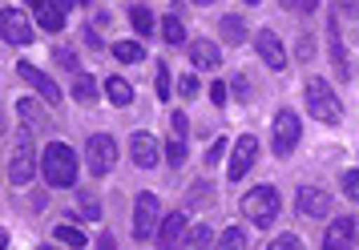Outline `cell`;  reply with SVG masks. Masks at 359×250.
<instances>
[{
  "label": "cell",
  "instance_id": "cell-1",
  "mask_svg": "<svg viewBox=\"0 0 359 250\" xmlns=\"http://www.w3.org/2000/svg\"><path fill=\"white\" fill-rule=\"evenodd\" d=\"M77 153L69 150L65 141H49L45 153H41V174H45V182L53 190H69V186L77 182Z\"/></svg>",
  "mask_w": 359,
  "mask_h": 250
},
{
  "label": "cell",
  "instance_id": "cell-2",
  "mask_svg": "<svg viewBox=\"0 0 359 250\" xmlns=\"http://www.w3.org/2000/svg\"><path fill=\"white\" fill-rule=\"evenodd\" d=\"M303 97H307V113L315 121H323V125H335L343 117V105L335 97V89L323 81V77H307V89H303Z\"/></svg>",
  "mask_w": 359,
  "mask_h": 250
},
{
  "label": "cell",
  "instance_id": "cell-3",
  "mask_svg": "<svg viewBox=\"0 0 359 250\" xmlns=\"http://www.w3.org/2000/svg\"><path fill=\"white\" fill-rule=\"evenodd\" d=\"M278 190L275 186H250L246 190V198L238 202L243 206V214L255 222V226H262V230H271L275 226V218H278Z\"/></svg>",
  "mask_w": 359,
  "mask_h": 250
},
{
  "label": "cell",
  "instance_id": "cell-4",
  "mask_svg": "<svg viewBox=\"0 0 359 250\" xmlns=\"http://www.w3.org/2000/svg\"><path fill=\"white\" fill-rule=\"evenodd\" d=\"M36 169H41V162H36V150H33V134L20 130V137L13 141V153H8V182L20 190V186L33 182Z\"/></svg>",
  "mask_w": 359,
  "mask_h": 250
},
{
  "label": "cell",
  "instance_id": "cell-5",
  "mask_svg": "<svg viewBox=\"0 0 359 250\" xmlns=\"http://www.w3.org/2000/svg\"><path fill=\"white\" fill-rule=\"evenodd\" d=\"M114 166H117V141L109 134H93L85 141V169L93 178H105Z\"/></svg>",
  "mask_w": 359,
  "mask_h": 250
},
{
  "label": "cell",
  "instance_id": "cell-6",
  "mask_svg": "<svg viewBox=\"0 0 359 250\" xmlns=\"http://www.w3.org/2000/svg\"><path fill=\"white\" fill-rule=\"evenodd\" d=\"M271 150H275V158H291L294 146H299V137H303V125H299V117L291 113V109H278L275 121H271Z\"/></svg>",
  "mask_w": 359,
  "mask_h": 250
},
{
  "label": "cell",
  "instance_id": "cell-7",
  "mask_svg": "<svg viewBox=\"0 0 359 250\" xmlns=\"http://www.w3.org/2000/svg\"><path fill=\"white\" fill-rule=\"evenodd\" d=\"M0 41L17 45V49L36 41V29H33V20L25 17V8H0Z\"/></svg>",
  "mask_w": 359,
  "mask_h": 250
},
{
  "label": "cell",
  "instance_id": "cell-8",
  "mask_svg": "<svg viewBox=\"0 0 359 250\" xmlns=\"http://www.w3.org/2000/svg\"><path fill=\"white\" fill-rule=\"evenodd\" d=\"M158 214H162V198L158 194H137L133 202V238L149 242V234H158Z\"/></svg>",
  "mask_w": 359,
  "mask_h": 250
},
{
  "label": "cell",
  "instance_id": "cell-9",
  "mask_svg": "<svg viewBox=\"0 0 359 250\" xmlns=\"http://www.w3.org/2000/svg\"><path fill=\"white\" fill-rule=\"evenodd\" d=\"M250 45H255V53L262 57V65L271 69V73H283L287 69V49H283V41H278L275 29H259V33L250 36Z\"/></svg>",
  "mask_w": 359,
  "mask_h": 250
},
{
  "label": "cell",
  "instance_id": "cell-10",
  "mask_svg": "<svg viewBox=\"0 0 359 250\" xmlns=\"http://www.w3.org/2000/svg\"><path fill=\"white\" fill-rule=\"evenodd\" d=\"M259 162V137H250L243 134L238 141H234V153H230V166H226V178L230 182H243L246 178V169Z\"/></svg>",
  "mask_w": 359,
  "mask_h": 250
},
{
  "label": "cell",
  "instance_id": "cell-11",
  "mask_svg": "<svg viewBox=\"0 0 359 250\" xmlns=\"http://www.w3.org/2000/svg\"><path fill=\"white\" fill-rule=\"evenodd\" d=\"M327 53H331L335 77L347 81V77H351V61H347V41H343V33H339V17H335V13L327 17Z\"/></svg>",
  "mask_w": 359,
  "mask_h": 250
},
{
  "label": "cell",
  "instance_id": "cell-12",
  "mask_svg": "<svg viewBox=\"0 0 359 250\" xmlns=\"http://www.w3.org/2000/svg\"><path fill=\"white\" fill-rule=\"evenodd\" d=\"M17 73H20V81H25V85H33V89H36V97L45 101V105H61V85L53 81L49 73H41V69L29 65V61H20Z\"/></svg>",
  "mask_w": 359,
  "mask_h": 250
},
{
  "label": "cell",
  "instance_id": "cell-13",
  "mask_svg": "<svg viewBox=\"0 0 359 250\" xmlns=\"http://www.w3.org/2000/svg\"><path fill=\"white\" fill-rule=\"evenodd\" d=\"M130 158L137 169H154L158 166V158H162V150H158V137L149 134V130H137V134L130 137Z\"/></svg>",
  "mask_w": 359,
  "mask_h": 250
},
{
  "label": "cell",
  "instance_id": "cell-14",
  "mask_svg": "<svg viewBox=\"0 0 359 250\" xmlns=\"http://www.w3.org/2000/svg\"><path fill=\"white\" fill-rule=\"evenodd\" d=\"M299 214L303 218H327L331 214V194L323 186H299Z\"/></svg>",
  "mask_w": 359,
  "mask_h": 250
},
{
  "label": "cell",
  "instance_id": "cell-15",
  "mask_svg": "<svg viewBox=\"0 0 359 250\" xmlns=\"http://www.w3.org/2000/svg\"><path fill=\"white\" fill-rule=\"evenodd\" d=\"M355 218L351 214H343V218H335L331 222V230L323 234V250H339V246H355L359 238H355Z\"/></svg>",
  "mask_w": 359,
  "mask_h": 250
},
{
  "label": "cell",
  "instance_id": "cell-16",
  "mask_svg": "<svg viewBox=\"0 0 359 250\" xmlns=\"http://www.w3.org/2000/svg\"><path fill=\"white\" fill-rule=\"evenodd\" d=\"M186 230H190V222H186V206H182V210H174V214L162 218V226H158V242H162V246H178L182 238H186Z\"/></svg>",
  "mask_w": 359,
  "mask_h": 250
},
{
  "label": "cell",
  "instance_id": "cell-17",
  "mask_svg": "<svg viewBox=\"0 0 359 250\" xmlns=\"http://www.w3.org/2000/svg\"><path fill=\"white\" fill-rule=\"evenodd\" d=\"M190 61H194V69H202V73H214V69L222 65V49L214 45V41H190Z\"/></svg>",
  "mask_w": 359,
  "mask_h": 250
},
{
  "label": "cell",
  "instance_id": "cell-18",
  "mask_svg": "<svg viewBox=\"0 0 359 250\" xmlns=\"http://www.w3.org/2000/svg\"><path fill=\"white\" fill-rule=\"evenodd\" d=\"M218 36H222L226 45H246V41H250V33H246V20L238 17V13H226V17L218 20Z\"/></svg>",
  "mask_w": 359,
  "mask_h": 250
},
{
  "label": "cell",
  "instance_id": "cell-19",
  "mask_svg": "<svg viewBox=\"0 0 359 250\" xmlns=\"http://www.w3.org/2000/svg\"><path fill=\"white\" fill-rule=\"evenodd\" d=\"M36 25H41L45 33H61V29H65V13H61L53 0H45V4L36 8Z\"/></svg>",
  "mask_w": 359,
  "mask_h": 250
},
{
  "label": "cell",
  "instance_id": "cell-20",
  "mask_svg": "<svg viewBox=\"0 0 359 250\" xmlns=\"http://www.w3.org/2000/svg\"><path fill=\"white\" fill-rule=\"evenodd\" d=\"M17 113L25 117V121H29V130H45V121H49L36 97H20V101H17Z\"/></svg>",
  "mask_w": 359,
  "mask_h": 250
},
{
  "label": "cell",
  "instance_id": "cell-21",
  "mask_svg": "<svg viewBox=\"0 0 359 250\" xmlns=\"http://www.w3.org/2000/svg\"><path fill=\"white\" fill-rule=\"evenodd\" d=\"M105 97L114 101V105H133V85L126 81V77H109V81H105Z\"/></svg>",
  "mask_w": 359,
  "mask_h": 250
},
{
  "label": "cell",
  "instance_id": "cell-22",
  "mask_svg": "<svg viewBox=\"0 0 359 250\" xmlns=\"http://www.w3.org/2000/svg\"><path fill=\"white\" fill-rule=\"evenodd\" d=\"M130 25H133V33L137 36H149L154 29H158V20H154V13H149L146 4H133L130 8Z\"/></svg>",
  "mask_w": 359,
  "mask_h": 250
},
{
  "label": "cell",
  "instance_id": "cell-23",
  "mask_svg": "<svg viewBox=\"0 0 359 250\" xmlns=\"http://www.w3.org/2000/svg\"><path fill=\"white\" fill-rule=\"evenodd\" d=\"M73 97L81 101V105H93V101H97V81H93L89 73H77V81H73Z\"/></svg>",
  "mask_w": 359,
  "mask_h": 250
},
{
  "label": "cell",
  "instance_id": "cell-24",
  "mask_svg": "<svg viewBox=\"0 0 359 250\" xmlns=\"http://www.w3.org/2000/svg\"><path fill=\"white\" fill-rule=\"evenodd\" d=\"M206 206H214V190L206 182L190 186V194H186V210H206Z\"/></svg>",
  "mask_w": 359,
  "mask_h": 250
},
{
  "label": "cell",
  "instance_id": "cell-25",
  "mask_svg": "<svg viewBox=\"0 0 359 250\" xmlns=\"http://www.w3.org/2000/svg\"><path fill=\"white\" fill-rule=\"evenodd\" d=\"M114 57L117 61H126V65H137V61L146 57V49H142L137 41H114Z\"/></svg>",
  "mask_w": 359,
  "mask_h": 250
},
{
  "label": "cell",
  "instance_id": "cell-26",
  "mask_svg": "<svg viewBox=\"0 0 359 250\" xmlns=\"http://www.w3.org/2000/svg\"><path fill=\"white\" fill-rule=\"evenodd\" d=\"M186 153H190V150H186V137L174 134L170 141H165V162H170V169H182V166H186Z\"/></svg>",
  "mask_w": 359,
  "mask_h": 250
},
{
  "label": "cell",
  "instance_id": "cell-27",
  "mask_svg": "<svg viewBox=\"0 0 359 250\" xmlns=\"http://www.w3.org/2000/svg\"><path fill=\"white\" fill-rule=\"evenodd\" d=\"M214 242H218L222 250H243L246 246V230H243V226H226V230L218 234Z\"/></svg>",
  "mask_w": 359,
  "mask_h": 250
},
{
  "label": "cell",
  "instance_id": "cell-28",
  "mask_svg": "<svg viewBox=\"0 0 359 250\" xmlns=\"http://www.w3.org/2000/svg\"><path fill=\"white\" fill-rule=\"evenodd\" d=\"M53 238H57V242H65V246H89V234H81L77 226H57Z\"/></svg>",
  "mask_w": 359,
  "mask_h": 250
},
{
  "label": "cell",
  "instance_id": "cell-29",
  "mask_svg": "<svg viewBox=\"0 0 359 250\" xmlns=\"http://www.w3.org/2000/svg\"><path fill=\"white\" fill-rule=\"evenodd\" d=\"M182 246H214V230L210 226H194V230H186Z\"/></svg>",
  "mask_w": 359,
  "mask_h": 250
},
{
  "label": "cell",
  "instance_id": "cell-30",
  "mask_svg": "<svg viewBox=\"0 0 359 250\" xmlns=\"http://www.w3.org/2000/svg\"><path fill=\"white\" fill-rule=\"evenodd\" d=\"M77 214H85L89 222H97V218H101V202H97V194H77Z\"/></svg>",
  "mask_w": 359,
  "mask_h": 250
},
{
  "label": "cell",
  "instance_id": "cell-31",
  "mask_svg": "<svg viewBox=\"0 0 359 250\" xmlns=\"http://www.w3.org/2000/svg\"><path fill=\"white\" fill-rule=\"evenodd\" d=\"M162 36L170 41V45H182V41H186V29H182V20H178V17H165V20H162Z\"/></svg>",
  "mask_w": 359,
  "mask_h": 250
},
{
  "label": "cell",
  "instance_id": "cell-32",
  "mask_svg": "<svg viewBox=\"0 0 359 250\" xmlns=\"http://www.w3.org/2000/svg\"><path fill=\"white\" fill-rule=\"evenodd\" d=\"M53 61H57L61 69H69L73 77L81 73V69H77V57H73V49H69V45H57V49H53Z\"/></svg>",
  "mask_w": 359,
  "mask_h": 250
},
{
  "label": "cell",
  "instance_id": "cell-33",
  "mask_svg": "<svg viewBox=\"0 0 359 250\" xmlns=\"http://www.w3.org/2000/svg\"><path fill=\"white\" fill-rule=\"evenodd\" d=\"M158 73H154V85H158V101H165L170 97V69H165V61H158Z\"/></svg>",
  "mask_w": 359,
  "mask_h": 250
},
{
  "label": "cell",
  "instance_id": "cell-34",
  "mask_svg": "<svg viewBox=\"0 0 359 250\" xmlns=\"http://www.w3.org/2000/svg\"><path fill=\"white\" fill-rule=\"evenodd\" d=\"M339 178H343V194L351 202H359V169H343Z\"/></svg>",
  "mask_w": 359,
  "mask_h": 250
},
{
  "label": "cell",
  "instance_id": "cell-35",
  "mask_svg": "<svg viewBox=\"0 0 359 250\" xmlns=\"http://www.w3.org/2000/svg\"><path fill=\"white\" fill-rule=\"evenodd\" d=\"M294 57H299L303 65H311V61H315V36H299V45H294Z\"/></svg>",
  "mask_w": 359,
  "mask_h": 250
},
{
  "label": "cell",
  "instance_id": "cell-36",
  "mask_svg": "<svg viewBox=\"0 0 359 250\" xmlns=\"http://www.w3.org/2000/svg\"><path fill=\"white\" fill-rule=\"evenodd\" d=\"M194 93H198V77H194V73H182V81H178V97H182V101H190Z\"/></svg>",
  "mask_w": 359,
  "mask_h": 250
},
{
  "label": "cell",
  "instance_id": "cell-37",
  "mask_svg": "<svg viewBox=\"0 0 359 250\" xmlns=\"http://www.w3.org/2000/svg\"><path fill=\"white\" fill-rule=\"evenodd\" d=\"M222 153H226V137H214L210 141V150H206V166H218V158H222Z\"/></svg>",
  "mask_w": 359,
  "mask_h": 250
},
{
  "label": "cell",
  "instance_id": "cell-38",
  "mask_svg": "<svg viewBox=\"0 0 359 250\" xmlns=\"http://www.w3.org/2000/svg\"><path fill=\"white\" fill-rule=\"evenodd\" d=\"M283 8H291V13H303V17H311V13L319 8V0H283Z\"/></svg>",
  "mask_w": 359,
  "mask_h": 250
},
{
  "label": "cell",
  "instance_id": "cell-39",
  "mask_svg": "<svg viewBox=\"0 0 359 250\" xmlns=\"http://www.w3.org/2000/svg\"><path fill=\"white\" fill-rule=\"evenodd\" d=\"M299 246H303V242H299L294 234H275V238H271V250H299Z\"/></svg>",
  "mask_w": 359,
  "mask_h": 250
},
{
  "label": "cell",
  "instance_id": "cell-40",
  "mask_svg": "<svg viewBox=\"0 0 359 250\" xmlns=\"http://www.w3.org/2000/svg\"><path fill=\"white\" fill-rule=\"evenodd\" d=\"M170 125H174V134H178V137H186V130H190V121H186V113H182V109H174V113H170Z\"/></svg>",
  "mask_w": 359,
  "mask_h": 250
},
{
  "label": "cell",
  "instance_id": "cell-41",
  "mask_svg": "<svg viewBox=\"0 0 359 250\" xmlns=\"http://www.w3.org/2000/svg\"><path fill=\"white\" fill-rule=\"evenodd\" d=\"M210 101H214V105H222V101H226V85H222V81L210 85Z\"/></svg>",
  "mask_w": 359,
  "mask_h": 250
},
{
  "label": "cell",
  "instance_id": "cell-42",
  "mask_svg": "<svg viewBox=\"0 0 359 250\" xmlns=\"http://www.w3.org/2000/svg\"><path fill=\"white\" fill-rule=\"evenodd\" d=\"M81 41L89 45V49H101V36L93 33V29H85V33H81Z\"/></svg>",
  "mask_w": 359,
  "mask_h": 250
},
{
  "label": "cell",
  "instance_id": "cell-43",
  "mask_svg": "<svg viewBox=\"0 0 359 250\" xmlns=\"http://www.w3.org/2000/svg\"><path fill=\"white\" fill-rule=\"evenodd\" d=\"M339 8L347 17H359V0H339Z\"/></svg>",
  "mask_w": 359,
  "mask_h": 250
},
{
  "label": "cell",
  "instance_id": "cell-44",
  "mask_svg": "<svg viewBox=\"0 0 359 250\" xmlns=\"http://www.w3.org/2000/svg\"><path fill=\"white\" fill-rule=\"evenodd\" d=\"M53 4H57L61 13H69V8H73V0H53Z\"/></svg>",
  "mask_w": 359,
  "mask_h": 250
},
{
  "label": "cell",
  "instance_id": "cell-45",
  "mask_svg": "<svg viewBox=\"0 0 359 250\" xmlns=\"http://www.w3.org/2000/svg\"><path fill=\"white\" fill-rule=\"evenodd\" d=\"M8 246V230H0V250Z\"/></svg>",
  "mask_w": 359,
  "mask_h": 250
},
{
  "label": "cell",
  "instance_id": "cell-46",
  "mask_svg": "<svg viewBox=\"0 0 359 250\" xmlns=\"http://www.w3.org/2000/svg\"><path fill=\"white\" fill-rule=\"evenodd\" d=\"M25 4H29V8H41V4H45V0H25Z\"/></svg>",
  "mask_w": 359,
  "mask_h": 250
},
{
  "label": "cell",
  "instance_id": "cell-47",
  "mask_svg": "<svg viewBox=\"0 0 359 250\" xmlns=\"http://www.w3.org/2000/svg\"><path fill=\"white\" fill-rule=\"evenodd\" d=\"M0 137H4V109H0Z\"/></svg>",
  "mask_w": 359,
  "mask_h": 250
},
{
  "label": "cell",
  "instance_id": "cell-48",
  "mask_svg": "<svg viewBox=\"0 0 359 250\" xmlns=\"http://www.w3.org/2000/svg\"><path fill=\"white\" fill-rule=\"evenodd\" d=\"M194 4H218V0H194Z\"/></svg>",
  "mask_w": 359,
  "mask_h": 250
},
{
  "label": "cell",
  "instance_id": "cell-49",
  "mask_svg": "<svg viewBox=\"0 0 359 250\" xmlns=\"http://www.w3.org/2000/svg\"><path fill=\"white\" fill-rule=\"evenodd\" d=\"M246 4H250V8H255V4H259V0H246Z\"/></svg>",
  "mask_w": 359,
  "mask_h": 250
},
{
  "label": "cell",
  "instance_id": "cell-50",
  "mask_svg": "<svg viewBox=\"0 0 359 250\" xmlns=\"http://www.w3.org/2000/svg\"><path fill=\"white\" fill-rule=\"evenodd\" d=\"M81 4H89V0H81Z\"/></svg>",
  "mask_w": 359,
  "mask_h": 250
}]
</instances>
